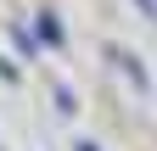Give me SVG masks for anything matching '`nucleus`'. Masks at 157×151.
Here are the masks:
<instances>
[{
    "instance_id": "obj_1",
    "label": "nucleus",
    "mask_w": 157,
    "mask_h": 151,
    "mask_svg": "<svg viewBox=\"0 0 157 151\" xmlns=\"http://www.w3.org/2000/svg\"><path fill=\"white\" fill-rule=\"evenodd\" d=\"M84 151H95V145H84Z\"/></svg>"
}]
</instances>
